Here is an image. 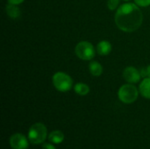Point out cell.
<instances>
[{
    "mask_svg": "<svg viewBox=\"0 0 150 149\" xmlns=\"http://www.w3.org/2000/svg\"><path fill=\"white\" fill-rule=\"evenodd\" d=\"M134 3L141 7H147L150 5V0H134Z\"/></svg>",
    "mask_w": 150,
    "mask_h": 149,
    "instance_id": "2e32d148",
    "label": "cell"
},
{
    "mask_svg": "<svg viewBox=\"0 0 150 149\" xmlns=\"http://www.w3.org/2000/svg\"><path fill=\"white\" fill-rule=\"evenodd\" d=\"M75 53L76 56L83 61H90L95 57V49L91 43L89 41L79 42L75 48Z\"/></svg>",
    "mask_w": 150,
    "mask_h": 149,
    "instance_id": "5b68a950",
    "label": "cell"
},
{
    "mask_svg": "<svg viewBox=\"0 0 150 149\" xmlns=\"http://www.w3.org/2000/svg\"><path fill=\"white\" fill-rule=\"evenodd\" d=\"M89 69L91 74L94 76H99L103 73V67L98 61H91L89 64Z\"/></svg>",
    "mask_w": 150,
    "mask_h": 149,
    "instance_id": "7c38bea8",
    "label": "cell"
},
{
    "mask_svg": "<svg viewBox=\"0 0 150 149\" xmlns=\"http://www.w3.org/2000/svg\"><path fill=\"white\" fill-rule=\"evenodd\" d=\"M140 72H141L142 77H143V78L150 77V65L147 66V67L142 68L140 70Z\"/></svg>",
    "mask_w": 150,
    "mask_h": 149,
    "instance_id": "9a60e30c",
    "label": "cell"
},
{
    "mask_svg": "<svg viewBox=\"0 0 150 149\" xmlns=\"http://www.w3.org/2000/svg\"><path fill=\"white\" fill-rule=\"evenodd\" d=\"M47 138V130L44 124L35 123L28 131V140L32 144L39 145L44 143Z\"/></svg>",
    "mask_w": 150,
    "mask_h": 149,
    "instance_id": "7a4b0ae2",
    "label": "cell"
},
{
    "mask_svg": "<svg viewBox=\"0 0 150 149\" xmlns=\"http://www.w3.org/2000/svg\"><path fill=\"white\" fill-rule=\"evenodd\" d=\"M143 20V15L136 4L126 3L120 6L115 14V23L123 32H132L139 29Z\"/></svg>",
    "mask_w": 150,
    "mask_h": 149,
    "instance_id": "6da1fadb",
    "label": "cell"
},
{
    "mask_svg": "<svg viewBox=\"0 0 150 149\" xmlns=\"http://www.w3.org/2000/svg\"><path fill=\"white\" fill-rule=\"evenodd\" d=\"M124 79L129 83H136L141 80V72L134 67H127L123 71Z\"/></svg>",
    "mask_w": 150,
    "mask_h": 149,
    "instance_id": "52a82bcc",
    "label": "cell"
},
{
    "mask_svg": "<svg viewBox=\"0 0 150 149\" xmlns=\"http://www.w3.org/2000/svg\"><path fill=\"white\" fill-rule=\"evenodd\" d=\"M75 92L80 96H86L90 92V87L83 83H78L74 87Z\"/></svg>",
    "mask_w": 150,
    "mask_h": 149,
    "instance_id": "4fadbf2b",
    "label": "cell"
},
{
    "mask_svg": "<svg viewBox=\"0 0 150 149\" xmlns=\"http://www.w3.org/2000/svg\"><path fill=\"white\" fill-rule=\"evenodd\" d=\"M139 90L145 98L150 99V77L143 79L139 86Z\"/></svg>",
    "mask_w": 150,
    "mask_h": 149,
    "instance_id": "30bf717a",
    "label": "cell"
},
{
    "mask_svg": "<svg viewBox=\"0 0 150 149\" xmlns=\"http://www.w3.org/2000/svg\"><path fill=\"white\" fill-rule=\"evenodd\" d=\"M53 84L57 90L61 92H67L72 88L73 81L68 74L57 72L53 76Z\"/></svg>",
    "mask_w": 150,
    "mask_h": 149,
    "instance_id": "277c9868",
    "label": "cell"
},
{
    "mask_svg": "<svg viewBox=\"0 0 150 149\" xmlns=\"http://www.w3.org/2000/svg\"><path fill=\"white\" fill-rule=\"evenodd\" d=\"M138 96L139 91L133 83L122 85L118 91L119 99L124 104H132L135 102L138 98Z\"/></svg>",
    "mask_w": 150,
    "mask_h": 149,
    "instance_id": "3957f363",
    "label": "cell"
},
{
    "mask_svg": "<svg viewBox=\"0 0 150 149\" xmlns=\"http://www.w3.org/2000/svg\"><path fill=\"white\" fill-rule=\"evenodd\" d=\"M64 133L60 130H54L51 132L47 137L48 141L53 144H60L64 141Z\"/></svg>",
    "mask_w": 150,
    "mask_h": 149,
    "instance_id": "ba28073f",
    "label": "cell"
},
{
    "mask_svg": "<svg viewBox=\"0 0 150 149\" xmlns=\"http://www.w3.org/2000/svg\"><path fill=\"white\" fill-rule=\"evenodd\" d=\"M42 149H56L53 143H43Z\"/></svg>",
    "mask_w": 150,
    "mask_h": 149,
    "instance_id": "e0dca14e",
    "label": "cell"
},
{
    "mask_svg": "<svg viewBox=\"0 0 150 149\" xmlns=\"http://www.w3.org/2000/svg\"><path fill=\"white\" fill-rule=\"evenodd\" d=\"M6 13L11 18H18L21 15L20 9L17 6V4H10L6 6Z\"/></svg>",
    "mask_w": 150,
    "mask_h": 149,
    "instance_id": "8fae6325",
    "label": "cell"
},
{
    "mask_svg": "<svg viewBox=\"0 0 150 149\" xmlns=\"http://www.w3.org/2000/svg\"><path fill=\"white\" fill-rule=\"evenodd\" d=\"M27 138L21 133H15L10 138V146L12 149H27L28 148Z\"/></svg>",
    "mask_w": 150,
    "mask_h": 149,
    "instance_id": "8992f818",
    "label": "cell"
},
{
    "mask_svg": "<svg viewBox=\"0 0 150 149\" xmlns=\"http://www.w3.org/2000/svg\"><path fill=\"white\" fill-rule=\"evenodd\" d=\"M97 51L100 55H107L112 51V45L107 40H102L98 44Z\"/></svg>",
    "mask_w": 150,
    "mask_h": 149,
    "instance_id": "9c48e42d",
    "label": "cell"
},
{
    "mask_svg": "<svg viewBox=\"0 0 150 149\" xmlns=\"http://www.w3.org/2000/svg\"><path fill=\"white\" fill-rule=\"evenodd\" d=\"M25 0H8V2L10 3V4H21V3H23Z\"/></svg>",
    "mask_w": 150,
    "mask_h": 149,
    "instance_id": "ac0fdd59",
    "label": "cell"
},
{
    "mask_svg": "<svg viewBox=\"0 0 150 149\" xmlns=\"http://www.w3.org/2000/svg\"><path fill=\"white\" fill-rule=\"evenodd\" d=\"M125 1H128V0H125Z\"/></svg>",
    "mask_w": 150,
    "mask_h": 149,
    "instance_id": "d6986e66",
    "label": "cell"
},
{
    "mask_svg": "<svg viewBox=\"0 0 150 149\" xmlns=\"http://www.w3.org/2000/svg\"><path fill=\"white\" fill-rule=\"evenodd\" d=\"M120 4V0H108L107 1V6L109 8V10L113 11L115 10Z\"/></svg>",
    "mask_w": 150,
    "mask_h": 149,
    "instance_id": "5bb4252c",
    "label": "cell"
}]
</instances>
